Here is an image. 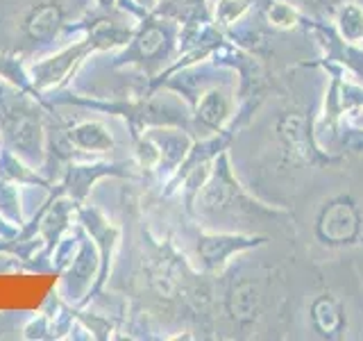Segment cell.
Masks as SVG:
<instances>
[{"label": "cell", "instance_id": "1", "mask_svg": "<svg viewBox=\"0 0 363 341\" xmlns=\"http://www.w3.org/2000/svg\"><path fill=\"white\" fill-rule=\"evenodd\" d=\"M5 136L28 162H39L43 153V128L39 114L28 105H11L5 112Z\"/></svg>", "mask_w": 363, "mask_h": 341}, {"label": "cell", "instance_id": "2", "mask_svg": "<svg viewBox=\"0 0 363 341\" xmlns=\"http://www.w3.org/2000/svg\"><path fill=\"white\" fill-rule=\"evenodd\" d=\"M91 50H98V45L89 34L84 41H79L75 45H68V48H64L62 53H57V55L48 57V60H43L39 64H34L32 66L34 87H37V89H50V87L62 85L64 80L68 77V73H71Z\"/></svg>", "mask_w": 363, "mask_h": 341}, {"label": "cell", "instance_id": "3", "mask_svg": "<svg viewBox=\"0 0 363 341\" xmlns=\"http://www.w3.org/2000/svg\"><path fill=\"white\" fill-rule=\"evenodd\" d=\"M64 26V7L60 0H41L34 5L23 21V30L32 39L39 43H48L57 32Z\"/></svg>", "mask_w": 363, "mask_h": 341}, {"label": "cell", "instance_id": "4", "mask_svg": "<svg viewBox=\"0 0 363 341\" xmlns=\"http://www.w3.org/2000/svg\"><path fill=\"white\" fill-rule=\"evenodd\" d=\"M89 227V232L98 239L100 244V257H102V271H100V284L107 280L109 276V257H111V250L116 246V237H118V230L116 227H111L98 212L94 210H86L84 212V219H82Z\"/></svg>", "mask_w": 363, "mask_h": 341}, {"label": "cell", "instance_id": "5", "mask_svg": "<svg viewBox=\"0 0 363 341\" xmlns=\"http://www.w3.org/2000/svg\"><path fill=\"white\" fill-rule=\"evenodd\" d=\"M68 141L75 148H82V151H94V153H105L113 146V139L109 130L102 123L96 121H84L75 125V128L68 132Z\"/></svg>", "mask_w": 363, "mask_h": 341}, {"label": "cell", "instance_id": "6", "mask_svg": "<svg viewBox=\"0 0 363 341\" xmlns=\"http://www.w3.org/2000/svg\"><path fill=\"white\" fill-rule=\"evenodd\" d=\"M352 230H354V216L343 205H338V207H334L325 216V234H329L332 239H343L352 234Z\"/></svg>", "mask_w": 363, "mask_h": 341}, {"label": "cell", "instance_id": "7", "mask_svg": "<svg viewBox=\"0 0 363 341\" xmlns=\"http://www.w3.org/2000/svg\"><path fill=\"white\" fill-rule=\"evenodd\" d=\"M68 219H71V205H68L66 200L55 202V207H52V210L48 212V216L43 219V227H41L43 237L52 244L55 239L60 237V232L66 230Z\"/></svg>", "mask_w": 363, "mask_h": 341}, {"label": "cell", "instance_id": "8", "mask_svg": "<svg viewBox=\"0 0 363 341\" xmlns=\"http://www.w3.org/2000/svg\"><path fill=\"white\" fill-rule=\"evenodd\" d=\"M225 114H227V105H225V100L220 98V94H209L207 98L202 100L200 117L209 125H218L225 119Z\"/></svg>", "mask_w": 363, "mask_h": 341}, {"label": "cell", "instance_id": "9", "mask_svg": "<svg viewBox=\"0 0 363 341\" xmlns=\"http://www.w3.org/2000/svg\"><path fill=\"white\" fill-rule=\"evenodd\" d=\"M162 45H164V34L157 28H147L139 34V39H136V53L141 57H152L162 50Z\"/></svg>", "mask_w": 363, "mask_h": 341}, {"label": "cell", "instance_id": "10", "mask_svg": "<svg viewBox=\"0 0 363 341\" xmlns=\"http://www.w3.org/2000/svg\"><path fill=\"white\" fill-rule=\"evenodd\" d=\"M255 305H257V298H255V289L252 287H241L234 293V312L241 318L252 316L255 314Z\"/></svg>", "mask_w": 363, "mask_h": 341}, {"label": "cell", "instance_id": "11", "mask_svg": "<svg viewBox=\"0 0 363 341\" xmlns=\"http://www.w3.org/2000/svg\"><path fill=\"white\" fill-rule=\"evenodd\" d=\"M98 3H100L102 7H111V5H113V0H98Z\"/></svg>", "mask_w": 363, "mask_h": 341}]
</instances>
